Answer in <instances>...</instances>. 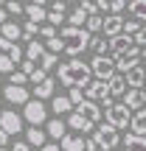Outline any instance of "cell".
<instances>
[{
    "label": "cell",
    "instance_id": "obj_1",
    "mask_svg": "<svg viewBox=\"0 0 146 151\" xmlns=\"http://www.w3.org/2000/svg\"><path fill=\"white\" fill-rule=\"evenodd\" d=\"M59 81L65 87H70V90H81V87H90L93 84V70H90V65H84V62H79V59H73V62H62L59 65Z\"/></svg>",
    "mask_w": 146,
    "mask_h": 151
},
{
    "label": "cell",
    "instance_id": "obj_2",
    "mask_svg": "<svg viewBox=\"0 0 146 151\" xmlns=\"http://www.w3.org/2000/svg\"><path fill=\"white\" fill-rule=\"evenodd\" d=\"M59 39H62V45H65V53H70V56H79L81 50H87L93 45V34L87 31V28H70V25H65L62 34H59Z\"/></svg>",
    "mask_w": 146,
    "mask_h": 151
},
{
    "label": "cell",
    "instance_id": "obj_3",
    "mask_svg": "<svg viewBox=\"0 0 146 151\" xmlns=\"http://www.w3.org/2000/svg\"><path fill=\"white\" fill-rule=\"evenodd\" d=\"M93 140L98 143V148H101V151H113V148L121 143V137H118V129H115V126L98 123L96 132H93Z\"/></svg>",
    "mask_w": 146,
    "mask_h": 151
},
{
    "label": "cell",
    "instance_id": "obj_4",
    "mask_svg": "<svg viewBox=\"0 0 146 151\" xmlns=\"http://www.w3.org/2000/svg\"><path fill=\"white\" fill-rule=\"evenodd\" d=\"M23 120H28L31 126H42L45 120H48V106H45L42 101H37V98H31V101L23 106Z\"/></svg>",
    "mask_w": 146,
    "mask_h": 151
},
{
    "label": "cell",
    "instance_id": "obj_5",
    "mask_svg": "<svg viewBox=\"0 0 146 151\" xmlns=\"http://www.w3.org/2000/svg\"><path fill=\"white\" fill-rule=\"evenodd\" d=\"M90 70H93V76H96V81H110L115 73H118L113 56H96V59L90 62Z\"/></svg>",
    "mask_w": 146,
    "mask_h": 151
},
{
    "label": "cell",
    "instance_id": "obj_6",
    "mask_svg": "<svg viewBox=\"0 0 146 151\" xmlns=\"http://www.w3.org/2000/svg\"><path fill=\"white\" fill-rule=\"evenodd\" d=\"M107 123L115 126V129H124V126H129V123H132L129 106H126V104H113V106H107Z\"/></svg>",
    "mask_w": 146,
    "mask_h": 151
},
{
    "label": "cell",
    "instance_id": "obj_7",
    "mask_svg": "<svg viewBox=\"0 0 146 151\" xmlns=\"http://www.w3.org/2000/svg\"><path fill=\"white\" fill-rule=\"evenodd\" d=\"M132 48H135V39L126 37V34H118V37L110 39V56H113V59H121V56H126Z\"/></svg>",
    "mask_w": 146,
    "mask_h": 151
},
{
    "label": "cell",
    "instance_id": "obj_8",
    "mask_svg": "<svg viewBox=\"0 0 146 151\" xmlns=\"http://www.w3.org/2000/svg\"><path fill=\"white\" fill-rule=\"evenodd\" d=\"M0 129L6 132V134H17V132H23V118L14 112V109H3L0 112Z\"/></svg>",
    "mask_w": 146,
    "mask_h": 151
},
{
    "label": "cell",
    "instance_id": "obj_9",
    "mask_svg": "<svg viewBox=\"0 0 146 151\" xmlns=\"http://www.w3.org/2000/svg\"><path fill=\"white\" fill-rule=\"evenodd\" d=\"M3 98H6L9 104H20V106H25V104L31 101L28 90H25V87H17V84H6V90H3Z\"/></svg>",
    "mask_w": 146,
    "mask_h": 151
},
{
    "label": "cell",
    "instance_id": "obj_10",
    "mask_svg": "<svg viewBox=\"0 0 146 151\" xmlns=\"http://www.w3.org/2000/svg\"><path fill=\"white\" fill-rule=\"evenodd\" d=\"M84 98L87 101H107L110 98V84L107 81H93V84L84 90Z\"/></svg>",
    "mask_w": 146,
    "mask_h": 151
},
{
    "label": "cell",
    "instance_id": "obj_11",
    "mask_svg": "<svg viewBox=\"0 0 146 151\" xmlns=\"http://www.w3.org/2000/svg\"><path fill=\"white\" fill-rule=\"evenodd\" d=\"M124 17H118V14H110V17H104V37L107 39H113V37H118V34H124Z\"/></svg>",
    "mask_w": 146,
    "mask_h": 151
},
{
    "label": "cell",
    "instance_id": "obj_12",
    "mask_svg": "<svg viewBox=\"0 0 146 151\" xmlns=\"http://www.w3.org/2000/svg\"><path fill=\"white\" fill-rule=\"evenodd\" d=\"M76 112H79L81 118H87V120H90L93 126H96L98 120H101V106H98L96 101H84L81 106H76Z\"/></svg>",
    "mask_w": 146,
    "mask_h": 151
},
{
    "label": "cell",
    "instance_id": "obj_13",
    "mask_svg": "<svg viewBox=\"0 0 146 151\" xmlns=\"http://www.w3.org/2000/svg\"><path fill=\"white\" fill-rule=\"evenodd\" d=\"M124 104L129 109H146V90H126V95H124Z\"/></svg>",
    "mask_w": 146,
    "mask_h": 151
},
{
    "label": "cell",
    "instance_id": "obj_14",
    "mask_svg": "<svg viewBox=\"0 0 146 151\" xmlns=\"http://www.w3.org/2000/svg\"><path fill=\"white\" fill-rule=\"evenodd\" d=\"M25 14H28V22H37V25H42V22L48 20V9H45V3H28L25 6Z\"/></svg>",
    "mask_w": 146,
    "mask_h": 151
},
{
    "label": "cell",
    "instance_id": "obj_15",
    "mask_svg": "<svg viewBox=\"0 0 146 151\" xmlns=\"http://www.w3.org/2000/svg\"><path fill=\"white\" fill-rule=\"evenodd\" d=\"M54 92H56V81L54 78H48V81H42L39 87H34V98H37V101H48V98L54 101V98H56Z\"/></svg>",
    "mask_w": 146,
    "mask_h": 151
},
{
    "label": "cell",
    "instance_id": "obj_16",
    "mask_svg": "<svg viewBox=\"0 0 146 151\" xmlns=\"http://www.w3.org/2000/svg\"><path fill=\"white\" fill-rule=\"evenodd\" d=\"M68 129H76V132H96V126H93L87 118H81L79 112H70V115H68Z\"/></svg>",
    "mask_w": 146,
    "mask_h": 151
},
{
    "label": "cell",
    "instance_id": "obj_17",
    "mask_svg": "<svg viewBox=\"0 0 146 151\" xmlns=\"http://www.w3.org/2000/svg\"><path fill=\"white\" fill-rule=\"evenodd\" d=\"M110 84V98H115V95H126V90H129V87H126V76H121V73H115L113 78L107 81Z\"/></svg>",
    "mask_w": 146,
    "mask_h": 151
},
{
    "label": "cell",
    "instance_id": "obj_18",
    "mask_svg": "<svg viewBox=\"0 0 146 151\" xmlns=\"http://www.w3.org/2000/svg\"><path fill=\"white\" fill-rule=\"evenodd\" d=\"M62 151H87V140L76 134H65L62 137Z\"/></svg>",
    "mask_w": 146,
    "mask_h": 151
},
{
    "label": "cell",
    "instance_id": "obj_19",
    "mask_svg": "<svg viewBox=\"0 0 146 151\" xmlns=\"http://www.w3.org/2000/svg\"><path fill=\"white\" fill-rule=\"evenodd\" d=\"M45 137H48V134H45L39 126L25 129V143H28V146H39V148H45V146H48V143H45Z\"/></svg>",
    "mask_w": 146,
    "mask_h": 151
},
{
    "label": "cell",
    "instance_id": "obj_20",
    "mask_svg": "<svg viewBox=\"0 0 146 151\" xmlns=\"http://www.w3.org/2000/svg\"><path fill=\"white\" fill-rule=\"evenodd\" d=\"M126 84H129V90H143L146 87V70L135 67L132 73H126Z\"/></svg>",
    "mask_w": 146,
    "mask_h": 151
},
{
    "label": "cell",
    "instance_id": "obj_21",
    "mask_svg": "<svg viewBox=\"0 0 146 151\" xmlns=\"http://www.w3.org/2000/svg\"><path fill=\"white\" fill-rule=\"evenodd\" d=\"M45 53H48V50H45V45L37 42V39L25 45V59H28V62H37V65H39V59H42Z\"/></svg>",
    "mask_w": 146,
    "mask_h": 151
},
{
    "label": "cell",
    "instance_id": "obj_22",
    "mask_svg": "<svg viewBox=\"0 0 146 151\" xmlns=\"http://www.w3.org/2000/svg\"><path fill=\"white\" fill-rule=\"evenodd\" d=\"M132 134H138V137H146V109H141V112H135L132 115Z\"/></svg>",
    "mask_w": 146,
    "mask_h": 151
},
{
    "label": "cell",
    "instance_id": "obj_23",
    "mask_svg": "<svg viewBox=\"0 0 146 151\" xmlns=\"http://www.w3.org/2000/svg\"><path fill=\"white\" fill-rule=\"evenodd\" d=\"M65 129H68L65 120H59V118L48 120V137H54V140H59V143H62V137H65Z\"/></svg>",
    "mask_w": 146,
    "mask_h": 151
},
{
    "label": "cell",
    "instance_id": "obj_24",
    "mask_svg": "<svg viewBox=\"0 0 146 151\" xmlns=\"http://www.w3.org/2000/svg\"><path fill=\"white\" fill-rule=\"evenodd\" d=\"M87 20H90V17H87L79 6H76L70 14H68V25H70V28H87Z\"/></svg>",
    "mask_w": 146,
    "mask_h": 151
},
{
    "label": "cell",
    "instance_id": "obj_25",
    "mask_svg": "<svg viewBox=\"0 0 146 151\" xmlns=\"http://www.w3.org/2000/svg\"><path fill=\"white\" fill-rule=\"evenodd\" d=\"M124 148L126 151H146V137H138V134H126L124 137Z\"/></svg>",
    "mask_w": 146,
    "mask_h": 151
},
{
    "label": "cell",
    "instance_id": "obj_26",
    "mask_svg": "<svg viewBox=\"0 0 146 151\" xmlns=\"http://www.w3.org/2000/svg\"><path fill=\"white\" fill-rule=\"evenodd\" d=\"M0 34H3V39H9V42H14V39H20L23 37V28L20 25H17V22H6V25L3 28H0Z\"/></svg>",
    "mask_w": 146,
    "mask_h": 151
},
{
    "label": "cell",
    "instance_id": "obj_27",
    "mask_svg": "<svg viewBox=\"0 0 146 151\" xmlns=\"http://www.w3.org/2000/svg\"><path fill=\"white\" fill-rule=\"evenodd\" d=\"M51 109H54L56 115H68L73 109V104H70V98H62V95H56L54 101H51Z\"/></svg>",
    "mask_w": 146,
    "mask_h": 151
},
{
    "label": "cell",
    "instance_id": "obj_28",
    "mask_svg": "<svg viewBox=\"0 0 146 151\" xmlns=\"http://www.w3.org/2000/svg\"><path fill=\"white\" fill-rule=\"evenodd\" d=\"M93 50H96V56H110L107 50H110V39L107 37H93V45H90Z\"/></svg>",
    "mask_w": 146,
    "mask_h": 151
},
{
    "label": "cell",
    "instance_id": "obj_29",
    "mask_svg": "<svg viewBox=\"0 0 146 151\" xmlns=\"http://www.w3.org/2000/svg\"><path fill=\"white\" fill-rule=\"evenodd\" d=\"M129 14L138 20H146V0H132L129 3Z\"/></svg>",
    "mask_w": 146,
    "mask_h": 151
},
{
    "label": "cell",
    "instance_id": "obj_30",
    "mask_svg": "<svg viewBox=\"0 0 146 151\" xmlns=\"http://www.w3.org/2000/svg\"><path fill=\"white\" fill-rule=\"evenodd\" d=\"M87 31H90V34H96V31H104V17H101V14L90 17V20H87Z\"/></svg>",
    "mask_w": 146,
    "mask_h": 151
},
{
    "label": "cell",
    "instance_id": "obj_31",
    "mask_svg": "<svg viewBox=\"0 0 146 151\" xmlns=\"http://www.w3.org/2000/svg\"><path fill=\"white\" fill-rule=\"evenodd\" d=\"M141 28H143V25H141L138 20H126V22H124V34H126V37H135Z\"/></svg>",
    "mask_w": 146,
    "mask_h": 151
},
{
    "label": "cell",
    "instance_id": "obj_32",
    "mask_svg": "<svg viewBox=\"0 0 146 151\" xmlns=\"http://www.w3.org/2000/svg\"><path fill=\"white\" fill-rule=\"evenodd\" d=\"M65 20H68V17H65V14H59V11H48V25H54V28H56V25H62ZM62 28H65V25H62Z\"/></svg>",
    "mask_w": 146,
    "mask_h": 151
},
{
    "label": "cell",
    "instance_id": "obj_33",
    "mask_svg": "<svg viewBox=\"0 0 146 151\" xmlns=\"http://www.w3.org/2000/svg\"><path fill=\"white\" fill-rule=\"evenodd\" d=\"M54 65H56V56H54V53H45L42 59H39V67H42L45 73H48V70H51Z\"/></svg>",
    "mask_w": 146,
    "mask_h": 151
},
{
    "label": "cell",
    "instance_id": "obj_34",
    "mask_svg": "<svg viewBox=\"0 0 146 151\" xmlns=\"http://www.w3.org/2000/svg\"><path fill=\"white\" fill-rule=\"evenodd\" d=\"M25 81H31V78H28L25 73L14 70V73H11V78H9V84H17V87H23V84H25Z\"/></svg>",
    "mask_w": 146,
    "mask_h": 151
},
{
    "label": "cell",
    "instance_id": "obj_35",
    "mask_svg": "<svg viewBox=\"0 0 146 151\" xmlns=\"http://www.w3.org/2000/svg\"><path fill=\"white\" fill-rule=\"evenodd\" d=\"M68 98H70V104H73V106H81V104L87 101V98H84V92H81V90H70V95H68Z\"/></svg>",
    "mask_w": 146,
    "mask_h": 151
},
{
    "label": "cell",
    "instance_id": "obj_36",
    "mask_svg": "<svg viewBox=\"0 0 146 151\" xmlns=\"http://www.w3.org/2000/svg\"><path fill=\"white\" fill-rule=\"evenodd\" d=\"M0 73H14V62H11V56H0Z\"/></svg>",
    "mask_w": 146,
    "mask_h": 151
},
{
    "label": "cell",
    "instance_id": "obj_37",
    "mask_svg": "<svg viewBox=\"0 0 146 151\" xmlns=\"http://www.w3.org/2000/svg\"><path fill=\"white\" fill-rule=\"evenodd\" d=\"M62 50H65V45H62V39L59 37H56V39H51V42H48V53H62Z\"/></svg>",
    "mask_w": 146,
    "mask_h": 151
},
{
    "label": "cell",
    "instance_id": "obj_38",
    "mask_svg": "<svg viewBox=\"0 0 146 151\" xmlns=\"http://www.w3.org/2000/svg\"><path fill=\"white\" fill-rule=\"evenodd\" d=\"M31 81H34V87H39L42 81H48V73H45L42 67H37V70H34V76H31Z\"/></svg>",
    "mask_w": 146,
    "mask_h": 151
},
{
    "label": "cell",
    "instance_id": "obj_39",
    "mask_svg": "<svg viewBox=\"0 0 146 151\" xmlns=\"http://www.w3.org/2000/svg\"><path fill=\"white\" fill-rule=\"evenodd\" d=\"M37 67H39L37 62H28V59H25V62H23V65H20V73H25L28 78H31V76H34V70H37Z\"/></svg>",
    "mask_w": 146,
    "mask_h": 151
},
{
    "label": "cell",
    "instance_id": "obj_40",
    "mask_svg": "<svg viewBox=\"0 0 146 151\" xmlns=\"http://www.w3.org/2000/svg\"><path fill=\"white\" fill-rule=\"evenodd\" d=\"M6 11H9V14H20V11H25V6H20L17 0H9V3H6Z\"/></svg>",
    "mask_w": 146,
    "mask_h": 151
},
{
    "label": "cell",
    "instance_id": "obj_41",
    "mask_svg": "<svg viewBox=\"0 0 146 151\" xmlns=\"http://www.w3.org/2000/svg\"><path fill=\"white\" fill-rule=\"evenodd\" d=\"M39 37H45L51 42V39H56V31H54V25H42L39 28Z\"/></svg>",
    "mask_w": 146,
    "mask_h": 151
},
{
    "label": "cell",
    "instance_id": "obj_42",
    "mask_svg": "<svg viewBox=\"0 0 146 151\" xmlns=\"http://www.w3.org/2000/svg\"><path fill=\"white\" fill-rule=\"evenodd\" d=\"M124 9H126V3H124V0H115V3H110V11H113V14H121Z\"/></svg>",
    "mask_w": 146,
    "mask_h": 151
},
{
    "label": "cell",
    "instance_id": "obj_43",
    "mask_svg": "<svg viewBox=\"0 0 146 151\" xmlns=\"http://www.w3.org/2000/svg\"><path fill=\"white\" fill-rule=\"evenodd\" d=\"M65 9H68V6L62 3V0H56V3H51V11H59V14H65Z\"/></svg>",
    "mask_w": 146,
    "mask_h": 151
},
{
    "label": "cell",
    "instance_id": "obj_44",
    "mask_svg": "<svg viewBox=\"0 0 146 151\" xmlns=\"http://www.w3.org/2000/svg\"><path fill=\"white\" fill-rule=\"evenodd\" d=\"M9 22V11H6V6H0V28Z\"/></svg>",
    "mask_w": 146,
    "mask_h": 151
},
{
    "label": "cell",
    "instance_id": "obj_45",
    "mask_svg": "<svg viewBox=\"0 0 146 151\" xmlns=\"http://www.w3.org/2000/svg\"><path fill=\"white\" fill-rule=\"evenodd\" d=\"M11 151H31V146H28V143H14Z\"/></svg>",
    "mask_w": 146,
    "mask_h": 151
},
{
    "label": "cell",
    "instance_id": "obj_46",
    "mask_svg": "<svg viewBox=\"0 0 146 151\" xmlns=\"http://www.w3.org/2000/svg\"><path fill=\"white\" fill-rule=\"evenodd\" d=\"M6 143H9V134H6V132L0 129V148H6Z\"/></svg>",
    "mask_w": 146,
    "mask_h": 151
},
{
    "label": "cell",
    "instance_id": "obj_47",
    "mask_svg": "<svg viewBox=\"0 0 146 151\" xmlns=\"http://www.w3.org/2000/svg\"><path fill=\"white\" fill-rule=\"evenodd\" d=\"M39 151H62V146H54V143H48V146L39 148Z\"/></svg>",
    "mask_w": 146,
    "mask_h": 151
},
{
    "label": "cell",
    "instance_id": "obj_48",
    "mask_svg": "<svg viewBox=\"0 0 146 151\" xmlns=\"http://www.w3.org/2000/svg\"><path fill=\"white\" fill-rule=\"evenodd\" d=\"M96 6H98V11H110V3H104V0H98Z\"/></svg>",
    "mask_w": 146,
    "mask_h": 151
},
{
    "label": "cell",
    "instance_id": "obj_49",
    "mask_svg": "<svg viewBox=\"0 0 146 151\" xmlns=\"http://www.w3.org/2000/svg\"><path fill=\"white\" fill-rule=\"evenodd\" d=\"M96 148H98V143H96V140L90 137V140H87V151H96Z\"/></svg>",
    "mask_w": 146,
    "mask_h": 151
},
{
    "label": "cell",
    "instance_id": "obj_50",
    "mask_svg": "<svg viewBox=\"0 0 146 151\" xmlns=\"http://www.w3.org/2000/svg\"><path fill=\"white\" fill-rule=\"evenodd\" d=\"M141 59H143V62H146V48H141Z\"/></svg>",
    "mask_w": 146,
    "mask_h": 151
},
{
    "label": "cell",
    "instance_id": "obj_51",
    "mask_svg": "<svg viewBox=\"0 0 146 151\" xmlns=\"http://www.w3.org/2000/svg\"><path fill=\"white\" fill-rule=\"evenodd\" d=\"M143 90H146V87H143Z\"/></svg>",
    "mask_w": 146,
    "mask_h": 151
}]
</instances>
